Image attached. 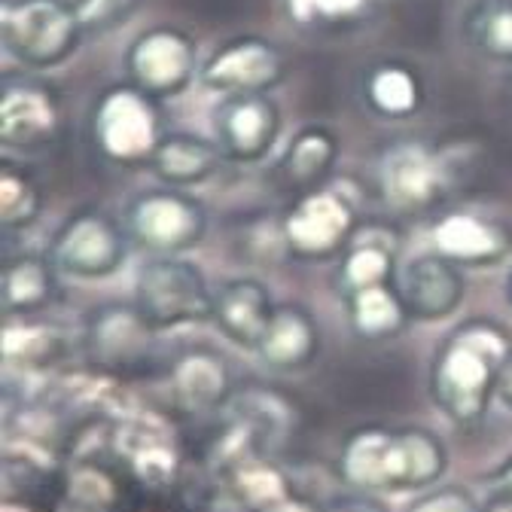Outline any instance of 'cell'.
<instances>
[{
  "instance_id": "obj_1",
  "label": "cell",
  "mask_w": 512,
  "mask_h": 512,
  "mask_svg": "<svg viewBox=\"0 0 512 512\" xmlns=\"http://www.w3.org/2000/svg\"><path fill=\"white\" fill-rule=\"evenodd\" d=\"M448 470L445 442L415 424H360L354 427L339 452V476L354 491L403 494L427 491Z\"/></svg>"
},
{
  "instance_id": "obj_2",
  "label": "cell",
  "mask_w": 512,
  "mask_h": 512,
  "mask_svg": "<svg viewBox=\"0 0 512 512\" xmlns=\"http://www.w3.org/2000/svg\"><path fill=\"white\" fill-rule=\"evenodd\" d=\"M512 354V336L491 317H470L448 333L430 363V397L458 427H473L497 397V378Z\"/></svg>"
},
{
  "instance_id": "obj_3",
  "label": "cell",
  "mask_w": 512,
  "mask_h": 512,
  "mask_svg": "<svg viewBox=\"0 0 512 512\" xmlns=\"http://www.w3.org/2000/svg\"><path fill=\"white\" fill-rule=\"evenodd\" d=\"M159 327L138 302H104L86 314L83 354L92 372L113 381L147 378L156 366Z\"/></svg>"
},
{
  "instance_id": "obj_4",
  "label": "cell",
  "mask_w": 512,
  "mask_h": 512,
  "mask_svg": "<svg viewBox=\"0 0 512 512\" xmlns=\"http://www.w3.org/2000/svg\"><path fill=\"white\" fill-rule=\"evenodd\" d=\"M83 31L77 4L68 0H7L0 10V37L7 52L37 71L68 61Z\"/></svg>"
},
{
  "instance_id": "obj_5",
  "label": "cell",
  "mask_w": 512,
  "mask_h": 512,
  "mask_svg": "<svg viewBox=\"0 0 512 512\" xmlns=\"http://www.w3.org/2000/svg\"><path fill=\"white\" fill-rule=\"evenodd\" d=\"M162 132V113L156 98L132 83L107 89L92 110V141L113 165H150Z\"/></svg>"
},
{
  "instance_id": "obj_6",
  "label": "cell",
  "mask_w": 512,
  "mask_h": 512,
  "mask_svg": "<svg viewBox=\"0 0 512 512\" xmlns=\"http://www.w3.org/2000/svg\"><path fill=\"white\" fill-rule=\"evenodd\" d=\"M135 302L159 330L214 317V293L202 269L180 256H153L138 272Z\"/></svg>"
},
{
  "instance_id": "obj_7",
  "label": "cell",
  "mask_w": 512,
  "mask_h": 512,
  "mask_svg": "<svg viewBox=\"0 0 512 512\" xmlns=\"http://www.w3.org/2000/svg\"><path fill=\"white\" fill-rule=\"evenodd\" d=\"M125 232L156 256H177L202 244L208 232V211L196 196H186L177 186L150 189L128 202Z\"/></svg>"
},
{
  "instance_id": "obj_8",
  "label": "cell",
  "mask_w": 512,
  "mask_h": 512,
  "mask_svg": "<svg viewBox=\"0 0 512 512\" xmlns=\"http://www.w3.org/2000/svg\"><path fill=\"white\" fill-rule=\"evenodd\" d=\"M125 223L110 217L101 208H80L58 226L49 244V260L58 272L71 278H110L119 272L128 253Z\"/></svg>"
},
{
  "instance_id": "obj_9",
  "label": "cell",
  "mask_w": 512,
  "mask_h": 512,
  "mask_svg": "<svg viewBox=\"0 0 512 512\" xmlns=\"http://www.w3.org/2000/svg\"><path fill=\"white\" fill-rule=\"evenodd\" d=\"M448 168L436 150L418 141L391 144L378 159V192L400 217L427 214L442 205Z\"/></svg>"
},
{
  "instance_id": "obj_10",
  "label": "cell",
  "mask_w": 512,
  "mask_h": 512,
  "mask_svg": "<svg viewBox=\"0 0 512 512\" xmlns=\"http://www.w3.org/2000/svg\"><path fill=\"white\" fill-rule=\"evenodd\" d=\"M357 211L348 196L333 189H314L296 199L284 214V235L296 260L320 263L342 256L357 232Z\"/></svg>"
},
{
  "instance_id": "obj_11",
  "label": "cell",
  "mask_w": 512,
  "mask_h": 512,
  "mask_svg": "<svg viewBox=\"0 0 512 512\" xmlns=\"http://www.w3.org/2000/svg\"><path fill=\"white\" fill-rule=\"evenodd\" d=\"M196 43L174 25H156L138 34L125 52L128 83L150 98H174L196 80Z\"/></svg>"
},
{
  "instance_id": "obj_12",
  "label": "cell",
  "mask_w": 512,
  "mask_h": 512,
  "mask_svg": "<svg viewBox=\"0 0 512 512\" xmlns=\"http://www.w3.org/2000/svg\"><path fill=\"white\" fill-rule=\"evenodd\" d=\"M61 128V98L40 77H7L0 89V141L22 153L46 150Z\"/></svg>"
},
{
  "instance_id": "obj_13",
  "label": "cell",
  "mask_w": 512,
  "mask_h": 512,
  "mask_svg": "<svg viewBox=\"0 0 512 512\" xmlns=\"http://www.w3.org/2000/svg\"><path fill=\"white\" fill-rule=\"evenodd\" d=\"M211 119L220 150L235 162H260L281 135V110L269 92L223 95Z\"/></svg>"
},
{
  "instance_id": "obj_14",
  "label": "cell",
  "mask_w": 512,
  "mask_h": 512,
  "mask_svg": "<svg viewBox=\"0 0 512 512\" xmlns=\"http://www.w3.org/2000/svg\"><path fill=\"white\" fill-rule=\"evenodd\" d=\"M287 61L272 40L235 37L223 43L202 68V83L220 95L269 92L284 80Z\"/></svg>"
},
{
  "instance_id": "obj_15",
  "label": "cell",
  "mask_w": 512,
  "mask_h": 512,
  "mask_svg": "<svg viewBox=\"0 0 512 512\" xmlns=\"http://www.w3.org/2000/svg\"><path fill=\"white\" fill-rule=\"evenodd\" d=\"M168 394L180 415L202 418L223 412L235 394L229 363L211 348H186L168 366Z\"/></svg>"
},
{
  "instance_id": "obj_16",
  "label": "cell",
  "mask_w": 512,
  "mask_h": 512,
  "mask_svg": "<svg viewBox=\"0 0 512 512\" xmlns=\"http://www.w3.org/2000/svg\"><path fill=\"white\" fill-rule=\"evenodd\" d=\"M223 415L269 458H275V452H281L290 442V436L299 430L296 403L284 391L269 388V384H244V388H235Z\"/></svg>"
},
{
  "instance_id": "obj_17",
  "label": "cell",
  "mask_w": 512,
  "mask_h": 512,
  "mask_svg": "<svg viewBox=\"0 0 512 512\" xmlns=\"http://www.w3.org/2000/svg\"><path fill=\"white\" fill-rule=\"evenodd\" d=\"M397 287L412 320H442L455 314L467 293L461 266L436 250L409 260L397 275Z\"/></svg>"
},
{
  "instance_id": "obj_18",
  "label": "cell",
  "mask_w": 512,
  "mask_h": 512,
  "mask_svg": "<svg viewBox=\"0 0 512 512\" xmlns=\"http://www.w3.org/2000/svg\"><path fill=\"white\" fill-rule=\"evenodd\" d=\"M397 256H400V232L388 223L357 226L351 244L342 253V266L336 272V287L342 296L394 284L397 281Z\"/></svg>"
},
{
  "instance_id": "obj_19",
  "label": "cell",
  "mask_w": 512,
  "mask_h": 512,
  "mask_svg": "<svg viewBox=\"0 0 512 512\" xmlns=\"http://www.w3.org/2000/svg\"><path fill=\"white\" fill-rule=\"evenodd\" d=\"M275 299L269 287L256 278H232L214 290V324L238 348L256 351L269 320L275 314Z\"/></svg>"
},
{
  "instance_id": "obj_20",
  "label": "cell",
  "mask_w": 512,
  "mask_h": 512,
  "mask_svg": "<svg viewBox=\"0 0 512 512\" xmlns=\"http://www.w3.org/2000/svg\"><path fill=\"white\" fill-rule=\"evenodd\" d=\"M436 253L464 266H494L512 250V229L479 214H448L433 226Z\"/></svg>"
},
{
  "instance_id": "obj_21",
  "label": "cell",
  "mask_w": 512,
  "mask_h": 512,
  "mask_svg": "<svg viewBox=\"0 0 512 512\" xmlns=\"http://www.w3.org/2000/svg\"><path fill=\"white\" fill-rule=\"evenodd\" d=\"M320 345L324 339L314 314L299 302H281L256 345V354L275 372H299L317 360Z\"/></svg>"
},
{
  "instance_id": "obj_22",
  "label": "cell",
  "mask_w": 512,
  "mask_h": 512,
  "mask_svg": "<svg viewBox=\"0 0 512 512\" xmlns=\"http://www.w3.org/2000/svg\"><path fill=\"white\" fill-rule=\"evenodd\" d=\"M0 488H4V506L28 512H61L64 497H68V473L31 452L10 448L4 455Z\"/></svg>"
},
{
  "instance_id": "obj_23",
  "label": "cell",
  "mask_w": 512,
  "mask_h": 512,
  "mask_svg": "<svg viewBox=\"0 0 512 512\" xmlns=\"http://www.w3.org/2000/svg\"><path fill=\"white\" fill-rule=\"evenodd\" d=\"M339 159V141L327 125H305L296 132L290 147L284 150L281 162L275 165V180L281 189L305 196L320 189L333 165Z\"/></svg>"
},
{
  "instance_id": "obj_24",
  "label": "cell",
  "mask_w": 512,
  "mask_h": 512,
  "mask_svg": "<svg viewBox=\"0 0 512 512\" xmlns=\"http://www.w3.org/2000/svg\"><path fill=\"white\" fill-rule=\"evenodd\" d=\"M226 153L220 150L217 141L199 138V135H189V132H174L165 135L150 159L153 174L168 183V186H196L211 180L220 165H223Z\"/></svg>"
},
{
  "instance_id": "obj_25",
  "label": "cell",
  "mask_w": 512,
  "mask_h": 512,
  "mask_svg": "<svg viewBox=\"0 0 512 512\" xmlns=\"http://www.w3.org/2000/svg\"><path fill=\"white\" fill-rule=\"evenodd\" d=\"M0 290H4L7 317L37 314L58 296V269L49 260V253L10 256L4 266V278H0Z\"/></svg>"
},
{
  "instance_id": "obj_26",
  "label": "cell",
  "mask_w": 512,
  "mask_h": 512,
  "mask_svg": "<svg viewBox=\"0 0 512 512\" xmlns=\"http://www.w3.org/2000/svg\"><path fill=\"white\" fill-rule=\"evenodd\" d=\"M342 302H345V317H348L351 333L363 342H388L400 336L412 320L397 281L348 293L342 296Z\"/></svg>"
},
{
  "instance_id": "obj_27",
  "label": "cell",
  "mask_w": 512,
  "mask_h": 512,
  "mask_svg": "<svg viewBox=\"0 0 512 512\" xmlns=\"http://www.w3.org/2000/svg\"><path fill=\"white\" fill-rule=\"evenodd\" d=\"M64 333L55 324L37 320L34 314L28 317H10L4 336H0V351L10 369L19 372H43L55 366L64 354Z\"/></svg>"
},
{
  "instance_id": "obj_28",
  "label": "cell",
  "mask_w": 512,
  "mask_h": 512,
  "mask_svg": "<svg viewBox=\"0 0 512 512\" xmlns=\"http://www.w3.org/2000/svg\"><path fill=\"white\" fill-rule=\"evenodd\" d=\"M363 98L381 119H412L424 107V83L403 61H381L363 80Z\"/></svg>"
},
{
  "instance_id": "obj_29",
  "label": "cell",
  "mask_w": 512,
  "mask_h": 512,
  "mask_svg": "<svg viewBox=\"0 0 512 512\" xmlns=\"http://www.w3.org/2000/svg\"><path fill=\"white\" fill-rule=\"evenodd\" d=\"M464 31L485 58L512 61V0H476Z\"/></svg>"
},
{
  "instance_id": "obj_30",
  "label": "cell",
  "mask_w": 512,
  "mask_h": 512,
  "mask_svg": "<svg viewBox=\"0 0 512 512\" xmlns=\"http://www.w3.org/2000/svg\"><path fill=\"white\" fill-rule=\"evenodd\" d=\"M43 211V192L34 174L16 162H4L0 168V223L7 232L28 229Z\"/></svg>"
},
{
  "instance_id": "obj_31",
  "label": "cell",
  "mask_w": 512,
  "mask_h": 512,
  "mask_svg": "<svg viewBox=\"0 0 512 512\" xmlns=\"http://www.w3.org/2000/svg\"><path fill=\"white\" fill-rule=\"evenodd\" d=\"M375 0H287L290 16L305 28H351L372 13Z\"/></svg>"
},
{
  "instance_id": "obj_32",
  "label": "cell",
  "mask_w": 512,
  "mask_h": 512,
  "mask_svg": "<svg viewBox=\"0 0 512 512\" xmlns=\"http://www.w3.org/2000/svg\"><path fill=\"white\" fill-rule=\"evenodd\" d=\"M406 512H485V506L461 485H433L421 491Z\"/></svg>"
},
{
  "instance_id": "obj_33",
  "label": "cell",
  "mask_w": 512,
  "mask_h": 512,
  "mask_svg": "<svg viewBox=\"0 0 512 512\" xmlns=\"http://www.w3.org/2000/svg\"><path fill=\"white\" fill-rule=\"evenodd\" d=\"M141 7V0H77V13L86 31H110Z\"/></svg>"
},
{
  "instance_id": "obj_34",
  "label": "cell",
  "mask_w": 512,
  "mask_h": 512,
  "mask_svg": "<svg viewBox=\"0 0 512 512\" xmlns=\"http://www.w3.org/2000/svg\"><path fill=\"white\" fill-rule=\"evenodd\" d=\"M317 512H391V509L369 491H351V494H333L327 500H320Z\"/></svg>"
},
{
  "instance_id": "obj_35",
  "label": "cell",
  "mask_w": 512,
  "mask_h": 512,
  "mask_svg": "<svg viewBox=\"0 0 512 512\" xmlns=\"http://www.w3.org/2000/svg\"><path fill=\"white\" fill-rule=\"evenodd\" d=\"M488 488H491V494L512 500V455L488 476Z\"/></svg>"
},
{
  "instance_id": "obj_36",
  "label": "cell",
  "mask_w": 512,
  "mask_h": 512,
  "mask_svg": "<svg viewBox=\"0 0 512 512\" xmlns=\"http://www.w3.org/2000/svg\"><path fill=\"white\" fill-rule=\"evenodd\" d=\"M497 400H500L506 409H512V354H509V360L503 363L500 378H497Z\"/></svg>"
},
{
  "instance_id": "obj_37",
  "label": "cell",
  "mask_w": 512,
  "mask_h": 512,
  "mask_svg": "<svg viewBox=\"0 0 512 512\" xmlns=\"http://www.w3.org/2000/svg\"><path fill=\"white\" fill-rule=\"evenodd\" d=\"M485 512H512V500H509V497L491 494V500L485 503Z\"/></svg>"
},
{
  "instance_id": "obj_38",
  "label": "cell",
  "mask_w": 512,
  "mask_h": 512,
  "mask_svg": "<svg viewBox=\"0 0 512 512\" xmlns=\"http://www.w3.org/2000/svg\"><path fill=\"white\" fill-rule=\"evenodd\" d=\"M506 299H509V305H512V272H509V278H506Z\"/></svg>"
},
{
  "instance_id": "obj_39",
  "label": "cell",
  "mask_w": 512,
  "mask_h": 512,
  "mask_svg": "<svg viewBox=\"0 0 512 512\" xmlns=\"http://www.w3.org/2000/svg\"><path fill=\"white\" fill-rule=\"evenodd\" d=\"M4 512H28V509H16V506H4Z\"/></svg>"
}]
</instances>
